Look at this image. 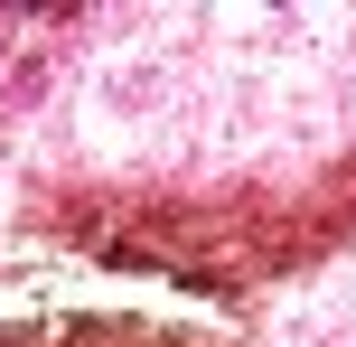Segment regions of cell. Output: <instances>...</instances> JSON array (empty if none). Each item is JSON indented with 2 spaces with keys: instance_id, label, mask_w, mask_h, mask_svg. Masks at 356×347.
<instances>
[{
  "instance_id": "1",
  "label": "cell",
  "mask_w": 356,
  "mask_h": 347,
  "mask_svg": "<svg viewBox=\"0 0 356 347\" xmlns=\"http://www.w3.org/2000/svg\"><path fill=\"white\" fill-rule=\"evenodd\" d=\"M0 347H197V338L141 329V319H47V329H0Z\"/></svg>"
}]
</instances>
